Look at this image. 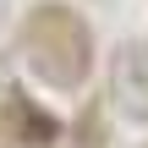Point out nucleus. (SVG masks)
<instances>
[{"label":"nucleus","instance_id":"obj_1","mask_svg":"<svg viewBox=\"0 0 148 148\" xmlns=\"http://www.w3.org/2000/svg\"><path fill=\"white\" fill-rule=\"evenodd\" d=\"M16 49H22L27 71H33L38 82H49V88H82L88 71H93V33H88V22H82L71 5H60V0L27 11V22H22V33H16Z\"/></svg>","mask_w":148,"mask_h":148},{"label":"nucleus","instance_id":"obj_2","mask_svg":"<svg viewBox=\"0 0 148 148\" xmlns=\"http://www.w3.org/2000/svg\"><path fill=\"white\" fill-rule=\"evenodd\" d=\"M49 143H60L55 115H44L33 99L11 93L0 104V148H49Z\"/></svg>","mask_w":148,"mask_h":148},{"label":"nucleus","instance_id":"obj_3","mask_svg":"<svg viewBox=\"0 0 148 148\" xmlns=\"http://www.w3.org/2000/svg\"><path fill=\"white\" fill-rule=\"evenodd\" d=\"M110 93H115V110L148 121V49H126L115 60V77H110Z\"/></svg>","mask_w":148,"mask_h":148}]
</instances>
